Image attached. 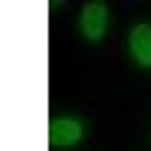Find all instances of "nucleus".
I'll list each match as a JSON object with an SVG mask.
<instances>
[{
	"mask_svg": "<svg viewBox=\"0 0 151 151\" xmlns=\"http://www.w3.org/2000/svg\"><path fill=\"white\" fill-rule=\"evenodd\" d=\"M106 24H109V9H106V3H88V6L82 9V33H85L91 42L103 40Z\"/></svg>",
	"mask_w": 151,
	"mask_h": 151,
	"instance_id": "obj_1",
	"label": "nucleus"
},
{
	"mask_svg": "<svg viewBox=\"0 0 151 151\" xmlns=\"http://www.w3.org/2000/svg\"><path fill=\"white\" fill-rule=\"evenodd\" d=\"M82 139V124L76 118H58L52 121V127H48V142L55 148H67V145H76Z\"/></svg>",
	"mask_w": 151,
	"mask_h": 151,
	"instance_id": "obj_2",
	"label": "nucleus"
},
{
	"mask_svg": "<svg viewBox=\"0 0 151 151\" xmlns=\"http://www.w3.org/2000/svg\"><path fill=\"white\" fill-rule=\"evenodd\" d=\"M130 55L139 67H151V24H136L130 30Z\"/></svg>",
	"mask_w": 151,
	"mask_h": 151,
	"instance_id": "obj_3",
	"label": "nucleus"
}]
</instances>
